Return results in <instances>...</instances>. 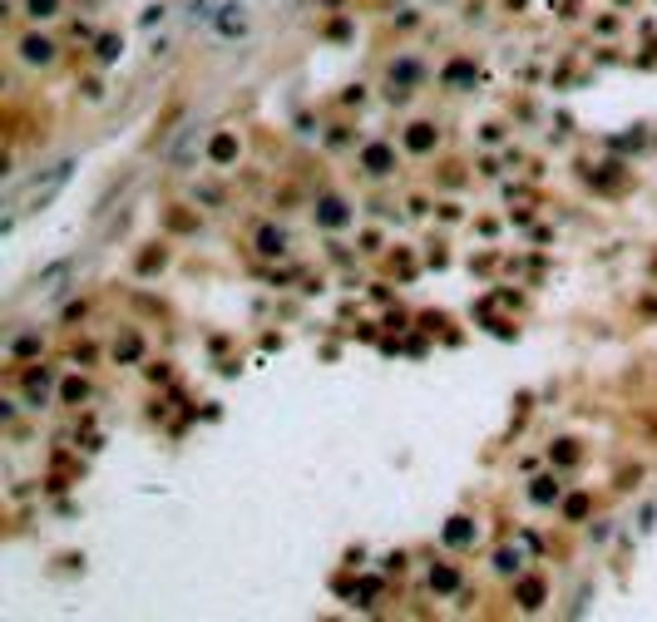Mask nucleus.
Wrapping results in <instances>:
<instances>
[{"label":"nucleus","instance_id":"nucleus-2","mask_svg":"<svg viewBox=\"0 0 657 622\" xmlns=\"http://www.w3.org/2000/svg\"><path fill=\"white\" fill-rule=\"evenodd\" d=\"M60 0H30V15H55Z\"/></svg>","mask_w":657,"mask_h":622},{"label":"nucleus","instance_id":"nucleus-1","mask_svg":"<svg viewBox=\"0 0 657 622\" xmlns=\"http://www.w3.org/2000/svg\"><path fill=\"white\" fill-rule=\"evenodd\" d=\"M65 178H70V163H55V168H50L45 178H35L25 193H15V198H10V217H5V227H15V217H20V212H35V207H45L55 193H60V188H65Z\"/></svg>","mask_w":657,"mask_h":622}]
</instances>
